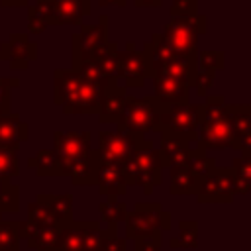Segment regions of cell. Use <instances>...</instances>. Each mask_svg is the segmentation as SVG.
I'll return each instance as SVG.
<instances>
[{"label": "cell", "mask_w": 251, "mask_h": 251, "mask_svg": "<svg viewBox=\"0 0 251 251\" xmlns=\"http://www.w3.org/2000/svg\"><path fill=\"white\" fill-rule=\"evenodd\" d=\"M106 90L80 76L75 69H55L53 75V100L67 116L96 114Z\"/></svg>", "instance_id": "1"}, {"label": "cell", "mask_w": 251, "mask_h": 251, "mask_svg": "<svg viewBox=\"0 0 251 251\" xmlns=\"http://www.w3.org/2000/svg\"><path fill=\"white\" fill-rule=\"evenodd\" d=\"M124 180L127 186H139L145 194H151L163 182V165L159 159V151L151 139L145 141L141 149L133 153V157L122 167Z\"/></svg>", "instance_id": "2"}, {"label": "cell", "mask_w": 251, "mask_h": 251, "mask_svg": "<svg viewBox=\"0 0 251 251\" xmlns=\"http://www.w3.org/2000/svg\"><path fill=\"white\" fill-rule=\"evenodd\" d=\"M208 31V18L204 14L196 16H171V22L159 33L161 39L180 55L198 53V37Z\"/></svg>", "instance_id": "3"}, {"label": "cell", "mask_w": 251, "mask_h": 251, "mask_svg": "<svg viewBox=\"0 0 251 251\" xmlns=\"http://www.w3.org/2000/svg\"><path fill=\"white\" fill-rule=\"evenodd\" d=\"M157 124H159V104L153 98V94H145V96L127 94L126 108L120 120L116 122L118 131L143 135L157 131Z\"/></svg>", "instance_id": "4"}, {"label": "cell", "mask_w": 251, "mask_h": 251, "mask_svg": "<svg viewBox=\"0 0 251 251\" xmlns=\"http://www.w3.org/2000/svg\"><path fill=\"white\" fill-rule=\"evenodd\" d=\"M202 104H173L159 106V133H169L182 137L186 141H196V131L200 126Z\"/></svg>", "instance_id": "5"}, {"label": "cell", "mask_w": 251, "mask_h": 251, "mask_svg": "<svg viewBox=\"0 0 251 251\" xmlns=\"http://www.w3.org/2000/svg\"><path fill=\"white\" fill-rule=\"evenodd\" d=\"M171 229V214L161 202H137L126 218V239Z\"/></svg>", "instance_id": "6"}, {"label": "cell", "mask_w": 251, "mask_h": 251, "mask_svg": "<svg viewBox=\"0 0 251 251\" xmlns=\"http://www.w3.org/2000/svg\"><path fill=\"white\" fill-rule=\"evenodd\" d=\"M145 137L139 133H127V131H100L98 133V149H94V155L100 161L114 163L118 167H124L137 149L145 145Z\"/></svg>", "instance_id": "7"}, {"label": "cell", "mask_w": 251, "mask_h": 251, "mask_svg": "<svg viewBox=\"0 0 251 251\" xmlns=\"http://www.w3.org/2000/svg\"><path fill=\"white\" fill-rule=\"evenodd\" d=\"M108 16L102 14L96 24H80V29L73 33V69L92 59L108 43Z\"/></svg>", "instance_id": "8"}, {"label": "cell", "mask_w": 251, "mask_h": 251, "mask_svg": "<svg viewBox=\"0 0 251 251\" xmlns=\"http://www.w3.org/2000/svg\"><path fill=\"white\" fill-rule=\"evenodd\" d=\"M194 196L198 204H231L235 196L231 169L216 167L206 178L200 180Z\"/></svg>", "instance_id": "9"}, {"label": "cell", "mask_w": 251, "mask_h": 251, "mask_svg": "<svg viewBox=\"0 0 251 251\" xmlns=\"http://www.w3.org/2000/svg\"><path fill=\"white\" fill-rule=\"evenodd\" d=\"M118 78H124L129 88H141L149 78L145 55L137 51L133 41H127L126 49L118 51Z\"/></svg>", "instance_id": "10"}, {"label": "cell", "mask_w": 251, "mask_h": 251, "mask_svg": "<svg viewBox=\"0 0 251 251\" xmlns=\"http://www.w3.org/2000/svg\"><path fill=\"white\" fill-rule=\"evenodd\" d=\"M37 59V43L27 33H12L8 41L0 45V61H8L12 71H24Z\"/></svg>", "instance_id": "11"}, {"label": "cell", "mask_w": 251, "mask_h": 251, "mask_svg": "<svg viewBox=\"0 0 251 251\" xmlns=\"http://www.w3.org/2000/svg\"><path fill=\"white\" fill-rule=\"evenodd\" d=\"M53 143H55L53 151L57 153L61 165L86 157L92 151L88 131H55Z\"/></svg>", "instance_id": "12"}, {"label": "cell", "mask_w": 251, "mask_h": 251, "mask_svg": "<svg viewBox=\"0 0 251 251\" xmlns=\"http://www.w3.org/2000/svg\"><path fill=\"white\" fill-rule=\"evenodd\" d=\"M92 157H94V165H96L94 184L98 186V192L104 194V196H124L126 190H127V184L124 180L122 167H118L114 163L100 161L94 155V149H92Z\"/></svg>", "instance_id": "13"}, {"label": "cell", "mask_w": 251, "mask_h": 251, "mask_svg": "<svg viewBox=\"0 0 251 251\" xmlns=\"http://www.w3.org/2000/svg\"><path fill=\"white\" fill-rule=\"evenodd\" d=\"M198 147L202 149H233V135L229 127V120L224 118L220 122H200L196 131Z\"/></svg>", "instance_id": "14"}, {"label": "cell", "mask_w": 251, "mask_h": 251, "mask_svg": "<svg viewBox=\"0 0 251 251\" xmlns=\"http://www.w3.org/2000/svg\"><path fill=\"white\" fill-rule=\"evenodd\" d=\"M194 75H196V55H176L171 61L149 67V78L163 76V78H175V80L192 84Z\"/></svg>", "instance_id": "15"}, {"label": "cell", "mask_w": 251, "mask_h": 251, "mask_svg": "<svg viewBox=\"0 0 251 251\" xmlns=\"http://www.w3.org/2000/svg\"><path fill=\"white\" fill-rule=\"evenodd\" d=\"M227 120L233 135V149H251V106L227 104Z\"/></svg>", "instance_id": "16"}, {"label": "cell", "mask_w": 251, "mask_h": 251, "mask_svg": "<svg viewBox=\"0 0 251 251\" xmlns=\"http://www.w3.org/2000/svg\"><path fill=\"white\" fill-rule=\"evenodd\" d=\"M153 80V98L159 106L188 104L190 102V84L175 78H151Z\"/></svg>", "instance_id": "17"}, {"label": "cell", "mask_w": 251, "mask_h": 251, "mask_svg": "<svg viewBox=\"0 0 251 251\" xmlns=\"http://www.w3.org/2000/svg\"><path fill=\"white\" fill-rule=\"evenodd\" d=\"M159 159L163 167H180L186 165L192 151L190 149V141L176 137V135H169V133H161V143H159Z\"/></svg>", "instance_id": "18"}, {"label": "cell", "mask_w": 251, "mask_h": 251, "mask_svg": "<svg viewBox=\"0 0 251 251\" xmlns=\"http://www.w3.org/2000/svg\"><path fill=\"white\" fill-rule=\"evenodd\" d=\"M90 14V0H53L51 25H80Z\"/></svg>", "instance_id": "19"}, {"label": "cell", "mask_w": 251, "mask_h": 251, "mask_svg": "<svg viewBox=\"0 0 251 251\" xmlns=\"http://www.w3.org/2000/svg\"><path fill=\"white\" fill-rule=\"evenodd\" d=\"M126 98H127V92L124 86H114L110 88L104 96H102V102L98 106V122L102 126H108V124H116L126 108Z\"/></svg>", "instance_id": "20"}, {"label": "cell", "mask_w": 251, "mask_h": 251, "mask_svg": "<svg viewBox=\"0 0 251 251\" xmlns=\"http://www.w3.org/2000/svg\"><path fill=\"white\" fill-rule=\"evenodd\" d=\"M29 139V126L20 118V114L0 116V145H20Z\"/></svg>", "instance_id": "21"}, {"label": "cell", "mask_w": 251, "mask_h": 251, "mask_svg": "<svg viewBox=\"0 0 251 251\" xmlns=\"http://www.w3.org/2000/svg\"><path fill=\"white\" fill-rule=\"evenodd\" d=\"M63 176H69L75 186H94V157L92 151L86 157H80L71 163H63Z\"/></svg>", "instance_id": "22"}, {"label": "cell", "mask_w": 251, "mask_h": 251, "mask_svg": "<svg viewBox=\"0 0 251 251\" xmlns=\"http://www.w3.org/2000/svg\"><path fill=\"white\" fill-rule=\"evenodd\" d=\"M35 200L49 208V212L57 220L59 227L73 222V194H69V192H65V194H45V192H41V194H37Z\"/></svg>", "instance_id": "23"}, {"label": "cell", "mask_w": 251, "mask_h": 251, "mask_svg": "<svg viewBox=\"0 0 251 251\" xmlns=\"http://www.w3.org/2000/svg\"><path fill=\"white\" fill-rule=\"evenodd\" d=\"M198 186H200V178L186 165L169 169V190H171V194H178V196L196 194Z\"/></svg>", "instance_id": "24"}, {"label": "cell", "mask_w": 251, "mask_h": 251, "mask_svg": "<svg viewBox=\"0 0 251 251\" xmlns=\"http://www.w3.org/2000/svg\"><path fill=\"white\" fill-rule=\"evenodd\" d=\"M53 22V0H35L27 6V31L43 33Z\"/></svg>", "instance_id": "25"}, {"label": "cell", "mask_w": 251, "mask_h": 251, "mask_svg": "<svg viewBox=\"0 0 251 251\" xmlns=\"http://www.w3.org/2000/svg\"><path fill=\"white\" fill-rule=\"evenodd\" d=\"M27 167L33 169L39 176H63V167L53 149H41L27 159Z\"/></svg>", "instance_id": "26"}, {"label": "cell", "mask_w": 251, "mask_h": 251, "mask_svg": "<svg viewBox=\"0 0 251 251\" xmlns=\"http://www.w3.org/2000/svg\"><path fill=\"white\" fill-rule=\"evenodd\" d=\"M231 176L235 194H247L251 190V149H243L241 157L231 163Z\"/></svg>", "instance_id": "27"}, {"label": "cell", "mask_w": 251, "mask_h": 251, "mask_svg": "<svg viewBox=\"0 0 251 251\" xmlns=\"http://www.w3.org/2000/svg\"><path fill=\"white\" fill-rule=\"evenodd\" d=\"M98 210H100L102 222H106L108 226H118V224L126 222V218L129 214L126 202H122L118 196H108V200L100 202Z\"/></svg>", "instance_id": "28"}, {"label": "cell", "mask_w": 251, "mask_h": 251, "mask_svg": "<svg viewBox=\"0 0 251 251\" xmlns=\"http://www.w3.org/2000/svg\"><path fill=\"white\" fill-rule=\"evenodd\" d=\"M118 51H120L118 43H116V41H108V43L92 57V59L100 65L102 73H104L108 78H112V80H118Z\"/></svg>", "instance_id": "29"}, {"label": "cell", "mask_w": 251, "mask_h": 251, "mask_svg": "<svg viewBox=\"0 0 251 251\" xmlns=\"http://www.w3.org/2000/svg\"><path fill=\"white\" fill-rule=\"evenodd\" d=\"M33 251H59V227H37L27 239Z\"/></svg>", "instance_id": "30"}, {"label": "cell", "mask_w": 251, "mask_h": 251, "mask_svg": "<svg viewBox=\"0 0 251 251\" xmlns=\"http://www.w3.org/2000/svg\"><path fill=\"white\" fill-rule=\"evenodd\" d=\"M18 147L20 145H0V176L2 182H10L20 175L18 163Z\"/></svg>", "instance_id": "31"}, {"label": "cell", "mask_w": 251, "mask_h": 251, "mask_svg": "<svg viewBox=\"0 0 251 251\" xmlns=\"http://www.w3.org/2000/svg\"><path fill=\"white\" fill-rule=\"evenodd\" d=\"M227 118V102L222 94H206V102L202 104L200 122H220Z\"/></svg>", "instance_id": "32"}, {"label": "cell", "mask_w": 251, "mask_h": 251, "mask_svg": "<svg viewBox=\"0 0 251 251\" xmlns=\"http://www.w3.org/2000/svg\"><path fill=\"white\" fill-rule=\"evenodd\" d=\"M186 167H188V169L202 180V178H206L218 165H216V159H214V157L206 155V149H202V147L196 145V149L192 151V155H190Z\"/></svg>", "instance_id": "33"}, {"label": "cell", "mask_w": 251, "mask_h": 251, "mask_svg": "<svg viewBox=\"0 0 251 251\" xmlns=\"http://www.w3.org/2000/svg\"><path fill=\"white\" fill-rule=\"evenodd\" d=\"M226 67V53L224 51H214V49H204L196 53V71L202 73H218Z\"/></svg>", "instance_id": "34"}, {"label": "cell", "mask_w": 251, "mask_h": 251, "mask_svg": "<svg viewBox=\"0 0 251 251\" xmlns=\"http://www.w3.org/2000/svg\"><path fill=\"white\" fill-rule=\"evenodd\" d=\"M27 222L33 224L35 227H59L57 220L49 212V208L37 200L27 204Z\"/></svg>", "instance_id": "35"}, {"label": "cell", "mask_w": 251, "mask_h": 251, "mask_svg": "<svg viewBox=\"0 0 251 251\" xmlns=\"http://www.w3.org/2000/svg\"><path fill=\"white\" fill-rule=\"evenodd\" d=\"M20 241L18 222L0 220V251H20Z\"/></svg>", "instance_id": "36"}, {"label": "cell", "mask_w": 251, "mask_h": 251, "mask_svg": "<svg viewBox=\"0 0 251 251\" xmlns=\"http://www.w3.org/2000/svg\"><path fill=\"white\" fill-rule=\"evenodd\" d=\"M20 206V186L18 182H2L0 184V212H18Z\"/></svg>", "instance_id": "37"}, {"label": "cell", "mask_w": 251, "mask_h": 251, "mask_svg": "<svg viewBox=\"0 0 251 251\" xmlns=\"http://www.w3.org/2000/svg\"><path fill=\"white\" fill-rule=\"evenodd\" d=\"M178 227V243L180 247H190L196 249L198 247V222L196 220H180L176 224Z\"/></svg>", "instance_id": "38"}, {"label": "cell", "mask_w": 251, "mask_h": 251, "mask_svg": "<svg viewBox=\"0 0 251 251\" xmlns=\"http://www.w3.org/2000/svg\"><path fill=\"white\" fill-rule=\"evenodd\" d=\"M100 251H127L126 237H118V226H108L106 229H102Z\"/></svg>", "instance_id": "39"}, {"label": "cell", "mask_w": 251, "mask_h": 251, "mask_svg": "<svg viewBox=\"0 0 251 251\" xmlns=\"http://www.w3.org/2000/svg\"><path fill=\"white\" fill-rule=\"evenodd\" d=\"M20 84L16 76H0V116L10 112V90Z\"/></svg>", "instance_id": "40"}, {"label": "cell", "mask_w": 251, "mask_h": 251, "mask_svg": "<svg viewBox=\"0 0 251 251\" xmlns=\"http://www.w3.org/2000/svg\"><path fill=\"white\" fill-rule=\"evenodd\" d=\"M131 241H133V251H161L163 235H161V231H157V233H151V235L135 237Z\"/></svg>", "instance_id": "41"}, {"label": "cell", "mask_w": 251, "mask_h": 251, "mask_svg": "<svg viewBox=\"0 0 251 251\" xmlns=\"http://www.w3.org/2000/svg\"><path fill=\"white\" fill-rule=\"evenodd\" d=\"M169 14L171 16H196L198 14V0H173Z\"/></svg>", "instance_id": "42"}, {"label": "cell", "mask_w": 251, "mask_h": 251, "mask_svg": "<svg viewBox=\"0 0 251 251\" xmlns=\"http://www.w3.org/2000/svg\"><path fill=\"white\" fill-rule=\"evenodd\" d=\"M214 76H216L214 73H202V71H196V75H194L190 86L196 88V94H198V96H206L208 90H210V86L214 84Z\"/></svg>", "instance_id": "43"}, {"label": "cell", "mask_w": 251, "mask_h": 251, "mask_svg": "<svg viewBox=\"0 0 251 251\" xmlns=\"http://www.w3.org/2000/svg\"><path fill=\"white\" fill-rule=\"evenodd\" d=\"M133 4L137 8H159L163 0H133Z\"/></svg>", "instance_id": "44"}, {"label": "cell", "mask_w": 251, "mask_h": 251, "mask_svg": "<svg viewBox=\"0 0 251 251\" xmlns=\"http://www.w3.org/2000/svg\"><path fill=\"white\" fill-rule=\"evenodd\" d=\"M29 0H0L2 8H20V6H27Z\"/></svg>", "instance_id": "45"}, {"label": "cell", "mask_w": 251, "mask_h": 251, "mask_svg": "<svg viewBox=\"0 0 251 251\" xmlns=\"http://www.w3.org/2000/svg\"><path fill=\"white\" fill-rule=\"evenodd\" d=\"M98 2H100L102 8H106V6H120V8H124L127 4V0H98Z\"/></svg>", "instance_id": "46"}, {"label": "cell", "mask_w": 251, "mask_h": 251, "mask_svg": "<svg viewBox=\"0 0 251 251\" xmlns=\"http://www.w3.org/2000/svg\"><path fill=\"white\" fill-rule=\"evenodd\" d=\"M169 247H171V249H178V247H180L178 239H176V237H171V239H169Z\"/></svg>", "instance_id": "47"}, {"label": "cell", "mask_w": 251, "mask_h": 251, "mask_svg": "<svg viewBox=\"0 0 251 251\" xmlns=\"http://www.w3.org/2000/svg\"><path fill=\"white\" fill-rule=\"evenodd\" d=\"M0 220H2V212H0Z\"/></svg>", "instance_id": "48"}]
</instances>
